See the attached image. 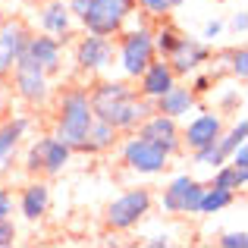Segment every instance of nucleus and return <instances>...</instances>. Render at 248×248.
<instances>
[{
	"label": "nucleus",
	"mask_w": 248,
	"mask_h": 248,
	"mask_svg": "<svg viewBox=\"0 0 248 248\" xmlns=\"http://www.w3.org/2000/svg\"><path fill=\"white\" fill-rule=\"evenodd\" d=\"M91 120H94V113H91V104H88V94L79 88L66 91L60 101V116H57V135L54 139H60L63 145H69L76 151V148L82 145L85 132H88Z\"/></svg>",
	"instance_id": "nucleus-1"
},
{
	"label": "nucleus",
	"mask_w": 248,
	"mask_h": 248,
	"mask_svg": "<svg viewBox=\"0 0 248 248\" xmlns=\"http://www.w3.org/2000/svg\"><path fill=\"white\" fill-rule=\"evenodd\" d=\"M135 10V0H91L88 10L82 13V22L94 35H116L123 29V22L129 19V13Z\"/></svg>",
	"instance_id": "nucleus-2"
},
{
	"label": "nucleus",
	"mask_w": 248,
	"mask_h": 248,
	"mask_svg": "<svg viewBox=\"0 0 248 248\" xmlns=\"http://www.w3.org/2000/svg\"><path fill=\"white\" fill-rule=\"evenodd\" d=\"M13 82H16V91L22 101L29 104H44L47 101V73H44L41 66H38V60H31V54L22 47V54L16 57V63H13Z\"/></svg>",
	"instance_id": "nucleus-3"
},
{
	"label": "nucleus",
	"mask_w": 248,
	"mask_h": 248,
	"mask_svg": "<svg viewBox=\"0 0 248 248\" xmlns=\"http://www.w3.org/2000/svg\"><path fill=\"white\" fill-rule=\"evenodd\" d=\"M151 207V192L148 188H135V192H126L107 207V226L110 230H129L135 226Z\"/></svg>",
	"instance_id": "nucleus-4"
},
{
	"label": "nucleus",
	"mask_w": 248,
	"mask_h": 248,
	"mask_svg": "<svg viewBox=\"0 0 248 248\" xmlns=\"http://www.w3.org/2000/svg\"><path fill=\"white\" fill-rule=\"evenodd\" d=\"M120 60H123V73L129 79H139L141 73L148 69V63L154 60V41H151V31L148 29H135L123 38V50H120Z\"/></svg>",
	"instance_id": "nucleus-5"
},
{
	"label": "nucleus",
	"mask_w": 248,
	"mask_h": 248,
	"mask_svg": "<svg viewBox=\"0 0 248 248\" xmlns=\"http://www.w3.org/2000/svg\"><path fill=\"white\" fill-rule=\"evenodd\" d=\"M123 160L132 170H139V173H160V170L167 167L170 154L157 141L145 139V135H135V139H129L126 148H123Z\"/></svg>",
	"instance_id": "nucleus-6"
},
{
	"label": "nucleus",
	"mask_w": 248,
	"mask_h": 248,
	"mask_svg": "<svg viewBox=\"0 0 248 248\" xmlns=\"http://www.w3.org/2000/svg\"><path fill=\"white\" fill-rule=\"evenodd\" d=\"M154 110L148 107V101L145 97H135V94H129V97H123V101H116L110 110H104L97 120H104V123H110V126L116 129V132H126V129H135L145 116H151Z\"/></svg>",
	"instance_id": "nucleus-7"
},
{
	"label": "nucleus",
	"mask_w": 248,
	"mask_h": 248,
	"mask_svg": "<svg viewBox=\"0 0 248 248\" xmlns=\"http://www.w3.org/2000/svg\"><path fill=\"white\" fill-rule=\"evenodd\" d=\"M207 57H211L207 44L195 41V38H182V35H179L176 47L170 50L164 60L170 63V69H173L176 76H188V73H195V69H198L201 63H207Z\"/></svg>",
	"instance_id": "nucleus-8"
},
{
	"label": "nucleus",
	"mask_w": 248,
	"mask_h": 248,
	"mask_svg": "<svg viewBox=\"0 0 248 248\" xmlns=\"http://www.w3.org/2000/svg\"><path fill=\"white\" fill-rule=\"evenodd\" d=\"M139 126H141L139 135H145V139L157 141L160 148H167V154H176V151H179L182 139H179L176 116H167V113H157V110H154V116H145Z\"/></svg>",
	"instance_id": "nucleus-9"
},
{
	"label": "nucleus",
	"mask_w": 248,
	"mask_h": 248,
	"mask_svg": "<svg viewBox=\"0 0 248 248\" xmlns=\"http://www.w3.org/2000/svg\"><path fill=\"white\" fill-rule=\"evenodd\" d=\"M113 60V44H110L107 35H94V31H88V35L79 41V47H76V63H79L82 69H101L107 66V63Z\"/></svg>",
	"instance_id": "nucleus-10"
},
{
	"label": "nucleus",
	"mask_w": 248,
	"mask_h": 248,
	"mask_svg": "<svg viewBox=\"0 0 248 248\" xmlns=\"http://www.w3.org/2000/svg\"><path fill=\"white\" fill-rule=\"evenodd\" d=\"M141 79V97L145 101H157L164 91H170L176 85V73L170 69V63L160 57V60H151L148 63V69L139 76Z\"/></svg>",
	"instance_id": "nucleus-11"
},
{
	"label": "nucleus",
	"mask_w": 248,
	"mask_h": 248,
	"mask_svg": "<svg viewBox=\"0 0 248 248\" xmlns=\"http://www.w3.org/2000/svg\"><path fill=\"white\" fill-rule=\"evenodd\" d=\"M223 132V123H220V116L214 113H201L195 116L192 123H188L186 135H182V141L188 145V151H198V148L211 145V141H217V135Z\"/></svg>",
	"instance_id": "nucleus-12"
},
{
	"label": "nucleus",
	"mask_w": 248,
	"mask_h": 248,
	"mask_svg": "<svg viewBox=\"0 0 248 248\" xmlns=\"http://www.w3.org/2000/svg\"><path fill=\"white\" fill-rule=\"evenodd\" d=\"M25 41H29V31L19 22H6L3 29H0V76H6L13 69V63L22 54Z\"/></svg>",
	"instance_id": "nucleus-13"
},
{
	"label": "nucleus",
	"mask_w": 248,
	"mask_h": 248,
	"mask_svg": "<svg viewBox=\"0 0 248 248\" xmlns=\"http://www.w3.org/2000/svg\"><path fill=\"white\" fill-rule=\"evenodd\" d=\"M25 50L31 54V60H38V66H41L47 76L60 73L63 47H60V41H57V38H47V35L31 38V35H29V41H25Z\"/></svg>",
	"instance_id": "nucleus-14"
},
{
	"label": "nucleus",
	"mask_w": 248,
	"mask_h": 248,
	"mask_svg": "<svg viewBox=\"0 0 248 248\" xmlns=\"http://www.w3.org/2000/svg\"><path fill=\"white\" fill-rule=\"evenodd\" d=\"M129 94H135V91L129 88L126 82H101V85H97V88L88 94L91 113H94V116H101L104 110H110L116 101H123V97H129Z\"/></svg>",
	"instance_id": "nucleus-15"
},
{
	"label": "nucleus",
	"mask_w": 248,
	"mask_h": 248,
	"mask_svg": "<svg viewBox=\"0 0 248 248\" xmlns=\"http://www.w3.org/2000/svg\"><path fill=\"white\" fill-rule=\"evenodd\" d=\"M195 107V91L186 88V85H173L170 91L157 97V113H167V116H182Z\"/></svg>",
	"instance_id": "nucleus-16"
},
{
	"label": "nucleus",
	"mask_w": 248,
	"mask_h": 248,
	"mask_svg": "<svg viewBox=\"0 0 248 248\" xmlns=\"http://www.w3.org/2000/svg\"><path fill=\"white\" fill-rule=\"evenodd\" d=\"M116 141V129L110 126V123H104V120H91V126H88V132H85V139H82V145L76 148V151H88V154H94V151H107L110 145Z\"/></svg>",
	"instance_id": "nucleus-17"
},
{
	"label": "nucleus",
	"mask_w": 248,
	"mask_h": 248,
	"mask_svg": "<svg viewBox=\"0 0 248 248\" xmlns=\"http://www.w3.org/2000/svg\"><path fill=\"white\" fill-rule=\"evenodd\" d=\"M25 129H29V120H22V116L6 123V126H0V173L10 167V160H13V154H16L19 139H22Z\"/></svg>",
	"instance_id": "nucleus-18"
},
{
	"label": "nucleus",
	"mask_w": 248,
	"mask_h": 248,
	"mask_svg": "<svg viewBox=\"0 0 248 248\" xmlns=\"http://www.w3.org/2000/svg\"><path fill=\"white\" fill-rule=\"evenodd\" d=\"M47 204H50V186L47 182H31L22 192V214L29 220L44 217V214H47Z\"/></svg>",
	"instance_id": "nucleus-19"
},
{
	"label": "nucleus",
	"mask_w": 248,
	"mask_h": 248,
	"mask_svg": "<svg viewBox=\"0 0 248 248\" xmlns=\"http://www.w3.org/2000/svg\"><path fill=\"white\" fill-rule=\"evenodd\" d=\"M69 157H73V148L63 145V141L54 139V135H47V148H44V167H41V173H47V176L63 173V167L69 164Z\"/></svg>",
	"instance_id": "nucleus-20"
},
{
	"label": "nucleus",
	"mask_w": 248,
	"mask_h": 248,
	"mask_svg": "<svg viewBox=\"0 0 248 248\" xmlns=\"http://www.w3.org/2000/svg\"><path fill=\"white\" fill-rule=\"evenodd\" d=\"M41 29L50 31V35H66V31H69V6L63 3V0H54V3L44 6Z\"/></svg>",
	"instance_id": "nucleus-21"
},
{
	"label": "nucleus",
	"mask_w": 248,
	"mask_h": 248,
	"mask_svg": "<svg viewBox=\"0 0 248 248\" xmlns=\"http://www.w3.org/2000/svg\"><path fill=\"white\" fill-rule=\"evenodd\" d=\"M248 182V167H232V164H220L217 176H214V188H226V192H236Z\"/></svg>",
	"instance_id": "nucleus-22"
},
{
	"label": "nucleus",
	"mask_w": 248,
	"mask_h": 248,
	"mask_svg": "<svg viewBox=\"0 0 248 248\" xmlns=\"http://www.w3.org/2000/svg\"><path fill=\"white\" fill-rule=\"evenodd\" d=\"M192 176H176L173 182H170V188L164 192V211L170 214H182V201H186L188 195V186H192Z\"/></svg>",
	"instance_id": "nucleus-23"
},
{
	"label": "nucleus",
	"mask_w": 248,
	"mask_h": 248,
	"mask_svg": "<svg viewBox=\"0 0 248 248\" xmlns=\"http://www.w3.org/2000/svg\"><path fill=\"white\" fill-rule=\"evenodd\" d=\"M232 204V192H226V188H204V195H201V204H198V214H214L220 211V207Z\"/></svg>",
	"instance_id": "nucleus-24"
},
{
	"label": "nucleus",
	"mask_w": 248,
	"mask_h": 248,
	"mask_svg": "<svg viewBox=\"0 0 248 248\" xmlns=\"http://www.w3.org/2000/svg\"><path fill=\"white\" fill-rule=\"evenodd\" d=\"M245 135H248V123H245V120H239L236 126H232V132H230V135H217V148H220V154H223V157H230V154L245 141Z\"/></svg>",
	"instance_id": "nucleus-25"
},
{
	"label": "nucleus",
	"mask_w": 248,
	"mask_h": 248,
	"mask_svg": "<svg viewBox=\"0 0 248 248\" xmlns=\"http://www.w3.org/2000/svg\"><path fill=\"white\" fill-rule=\"evenodd\" d=\"M151 41H154V50H157L160 57H167L170 50L176 47V41H179V31H176L173 25H164V29H157L151 35Z\"/></svg>",
	"instance_id": "nucleus-26"
},
{
	"label": "nucleus",
	"mask_w": 248,
	"mask_h": 248,
	"mask_svg": "<svg viewBox=\"0 0 248 248\" xmlns=\"http://www.w3.org/2000/svg\"><path fill=\"white\" fill-rule=\"evenodd\" d=\"M195 164H201V167H220V164H226V157L220 154L217 141H211V145H204V148L195 151Z\"/></svg>",
	"instance_id": "nucleus-27"
},
{
	"label": "nucleus",
	"mask_w": 248,
	"mask_h": 248,
	"mask_svg": "<svg viewBox=\"0 0 248 248\" xmlns=\"http://www.w3.org/2000/svg\"><path fill=\"white\" fill-rule=\"evenodd\" d=\"M44 148H47V139H38L35 145H31L29 157H25V170H29V173H38V170L44 167Z\"/></svg>",
	"instance_id": "nucleus-28"
},
{
	"label": "nucleus",
	"mask_w": 248,
	"mask_h": 248,
	"mask_svg": "<svg viewBox=\"0 0 248 248\" xmlns=\"http://www.w3.org/2000/svg\"><path fill=\"white\" fill-rule=\"evenodd\" d=\"M201 195H204V186H201V182H192V186H188V195H186V201H182V214H198Z\"/></svg>",
	"instance_id": "nucleus-29"
},
{
	"label": "nucleus",
	"mask_w": 248,
	"mask_h": 248,
	"mask_svg": "<svg viewBox=\"0 0 248 248\" xmlns=\"http://www.w3.org/2000/svg\"><path fill=\"white\" fill-rule=\"evenodd\" d=\"M139 6L148 16H167V13L173 10V0H139Z\"/></svg>",
	"instance_id": "nucleus-30"
},
{
	"label": "nucleus",
	"mask_w": 248,
	"mask_h": 248,
	"mask_svg": "<svg viewBox=\"0 0 248 248\" xmlns=\"http://www.w3.org/2000/svg\"><path fill=\"white\" fill-rule=\"evenodd\" d=\"M230 63H232L230 69L239 76V79H245V76H248V50H245V47L232 50V54H230Z\"/></svg>",
	"instance_id": "nucleus-31"
},
{
	"label": "nucleus",
	"mask_w": 248,
	"mask_h": 248,
	"mask_svg": "<svg viewBox=\"0 0 248 248\" xmlns=\"http://www.w3.org/2000/svg\"><path fill=\"white\" fill-rule=\"evenodd\" d=\"M16 242V226L10 223V217H0V248Z\"/></svg>",
	"instance_id": "nucleus-32"
},
{
	"label": "nucleus",
	"mask_w": 248,
	"mask_h": 248,
	"mask_svg": "<svg viewBox=\"0 0 248 248\" xmlns=\"http://www.w3.org/2000/svg\"><path fill=\"white\" fill-rule=\"evenodd\" d=\"M220 245L223 248H245L248 245V232H242V230L239 232H226V236L220 239Z\"/></svg>",
	"instance_id": "nucleus-33"
},
{
	"label": "nucleus",
	"mask_w": 248,
	"mask_h": 248,
	"mask_svg": "<svg viewBox=\"0 0 248 248\" xmlns=\"http://www.w3.org/2000/svg\"><path fill=\"white\" fill-rule=\"evenodd\" d=\"M230 157H232V167H248V145L242 141V145H239Z\"/></svg>",
	"instance_id": "nucleus-34"
},
{
	"label": "nucleus",
	"mask_w": 248,
	"mask_h": 248,
	"mask_svg": "<svg viewBox=\"0 0 248 248\" xmlns=\"http://www.w3.org/2000/svg\"><path fill=\"white\" fill-rule=\"evenodd\" d=\"M10 214H13V195L0 188V217H10Z\"/></svg>",
	"instance_id": "nucleus-35"
},
{
	"label": "nucleus",
	"mask_w": 248,
	"mask_h": 248,
	"mask_svg": "<svg viewBox=\"0 0 248 248\" xmlns=\"http://www.w3.org/2000/svg\"><path fill=\"white\" fill-rule=\"evenodd\" d=\"M88 3H91V0H66L69 13H76V16H79V19H82V13L88 10Z\"/></svg>",
	"instance_id": "nucleus-36"
},
{
	"label": "nucleus",
	"mask_w": 248,
	"mask_h": 248,
	"mask_svg": "<svg viewBox=\"0 0 248 248\" xmlns=\"http://www.w3.org/2000/svg\"><path fill=\"white\" fill-rule=\"evenodd\" d=\"M211 82H214V79H211V76H201V79H198V82H195V88H192V91H195V94H204V91H207V88H211Z\"/></svg>",
	"instance_id": "nucleus-37"
},
{
	"label": "nucleus",
	"mask_w": 248,
	"mask_h": 248,
	"mask_svg": "<svg viewBox=\"0 0 248 248\" xmlns=\"http://www.w3.org/2000/svg\"><path fill=\"white\" fill-rule=\"evenodd\" d=\"M220 29H223V25H220L217 19H214V22H211V25L204 29V38H217V35H220Z\"/></svg>",
	"instance_id": "nucleus-38"
},
{
	"label": "nucleus",
	"mask_w": 248,
	"mask_h": 248,
	"mask_svg": "<svg viewBox=\"0 0 248 248\" xmlns=\"http://www.w3.org/2000/svg\"><path fill=\"white\" fill-rule=\"evenodd\" d=\"M232 29H236V31H245V13H242V10L232 16Z\"/></svg>",
	"instance_id": "nucleus-39"
},
{
	"label": "nucleus",
	"mask_w": 248,
	"mask_h": 248,
	"mask_svg": "<svg viewBox=\"0 0 248 248\" xmlns=\"http://www.w3.org/2000/svg\"><path fill=\"white\" fill-rule=\"evenodd\" d=\"M148 245H151V248H160V245H164V248H167L170 239H167V236H154V239H148Z\"/></svg>",
	"instance_id": "nucleus-40"
},
{
	"label": "nucleus",
	"mask_w": 248,
	"mask_h": 248,
	"mask_svg": "<svg viewBox=\"0 0 248 248\" xmlns=\"http://www.w3.org/2000/svg\"><path fill=\"white\" fill-rule=\"evenodd\" d=\"M0 113H3V101H0Z\"/></svg>",
	"instance_id": "nucleus-41"
}]
</instances>
